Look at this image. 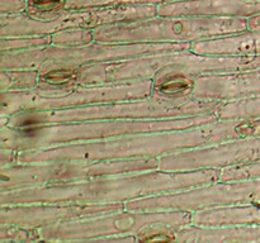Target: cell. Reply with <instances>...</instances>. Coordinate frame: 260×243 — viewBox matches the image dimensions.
I'll return each mask as SVG.
<instances>
[{"label": "cell", "instance_id": "obj_7", "mask_svg": "<svg viewBox=\"0 0 260 243\" xmlns=\"http://www.w3.org/2000/svg\"><path fill=\"white\" fill-rule=\"evenodd\" d=\"M189 48L190 43H103L96 40L76 47L46 45L29 50L0 52V68H32L40 72L70 70L88 63Z\"/></svg>", "mask_w": 260, "mask_h": 243}, {"label": "cell", "instance_id": "obj_16", "mask_svg": "<svg viewBox=\"0 0 260 243\" xmlns=\"http://www.w3.org/2000/svg\"><path fill=\"white\" fill-rule=\"evenodd\" d=\"M260 13V0H179L157 5V15L243 17Z\"/></svg>", "mask_w": 260, "mask_h": 243}, {"label": "cell", "instance_id": "obj_2", "mask_svg": "<svg viewBox=\"0 0 260 243\" xmlns=\"http://www.w3.org/2000/svg\"><path fill=\"white\" fill-rule=\"evenodd\" d=\"M221 169L149 171L106 175L78 181L0 191V207L28 202L112 204L178 191L220 179Z\"/></svg>", "mask_w": 260, "mask_h": 243}, {"label": "cell", "instance_id": "obj_18", "mask_svg": "<svg viewBox=\"0 0 260 243\" xmlns=\"http://www.w3.org/2000/svg\"><path fill=\"white\" fill-rule=\"evenodd\" d=\"M190 51L212 56H260V32L245 30L190 43Z\"/></svg>", "mask_w": 260, "mask_h": 243}, {"label": "cell", "instance_id": "obj_3", "mask_svg": "<svg viewBox=\"0 0 260 243\" xmlns=\"http://www.w3.org/2000/svg\"><path fill=\"white\" fill-rule=\"evenodd\" d=\"M255 67H260V56H212L200 55L190 50H177L88 63L70 70H53L50 73V83L55 86L102 85L154 80L157 76L168 73H179L194 78L208 73L233 72Z\"/></svg>", "mask_w": 260, "mask_h": 243}, {"label": "cell", "instance_id": "obj_12", "mask_svg": "<svg viewBox=\"0 0 260 243\" xmlns=\"http://www.w3.org/2000/svg\"><path fill=\"white\" fill-rule=\"evenodd\" d=\"M260 205V177L217 180L178 191L140 197L124 202L128 210H187L229 204Z\"/></svg>", "mask_w": 260, "mask_h": 243}, {"label": "cell", "instance_id": "obj_17", "mask_svg": "<svg viewBox=\"0 0 260 243\" xmlns=\"http://www.w3.org/2000/svg\"><path fill=\"white\" fill-rule=\"evenodd\" d=\"M221 243V242H260V223L222 227H198L187 224L170 232L169 242Z\"/></svg>", "mask_w": 260, "mask_h": 243}, {"label": "cell", "instance_id": "obj_10", "mask_svg": "<svg viewBox=\"0 0 260 243\" xmlns=\"http://www.w3.org/2000/svg\"><path fill=\"white\" fill-rule=\"evenodd\" d=\"M187 210H128L104 213L38 228L41 240L47 242H94L113 234H137L147 227L180 228L190 224Z\"/></svg>", "mask_w": 260, "mask_h": 243}, {"label": "cell", "instance_id": "obj_1", "mask_svg": "<svg viewBox=\"0 0 260 243\" xmlns=\"http://www.w3.org/2000/svg\"><path fill=\"white\" fill-rule=\"evenodd\" d=\"M243 137H260V118L216 119L182 129L140 132L98 141L24 149L17 151V164L62 159L101 161L139 157L159 158L180 149L207 146Z\"/></svg>", "mask_w": 260, "mask_h": 243}, {"label": "cell", "instance_id": "obj_6", "mask_svg": "<svg viewBox=\"0 0 260 243\" xmlns=\"http://www.w3.org/2000/svg\"><path fill=\"white\" fill-rule=\"evenodd\" d=\"M103 43H192L246 30V18L211 15H155L94 28Z\"/></svg>", "mask_w": 260, "mask_h": 243}, {"label": "cell", "instance_id": "obj_14", "mask_svg": "<svg viewBox=\"0 0 260 243\" xmlns=\"http://www.w3.org/2000/svg\"><path fill=\"white\" fill-rule=\"evenodd\" d=\"M126 209L124 202L75 204V202H28L0 207V224L41 228L79 218Z\"/></svg>", "mask_w": 260, "mask_h": 243}, {"label": "cell", "instance_id": "obj_25", "mask_svg": "<svg viewBox=\"0 0 260 243\" xmlns=\"http://www.w3.org/2000/svg\"><path fill=\"white\" fill-rule=\"evenodd\" d=\"M41 240L38 228L19 227L13 224H0V243L36 242Z\"/></svg>", "mask_w": 260, "mask_h": 243}, {"label": "cell", "instance_id": "obj_20", "mask_svg": "<svg viewBox=\"0 0 260 243\" xmlns=\"http://www.w3.org/2000/svg\"><path fill=\"white\" fill-rule=\"evenodd\" d=\"M40 86V71L32 68H7L0 71V90L25 91Z\"/></svg>", "mask_w": 260, "mask_h": 243}, {"label": "cell", "instance_id": "obj_9", "mask_svg": "<svg viewBox=\"0 0 260 243\" xmlns=\"http://www.w3.org/2000/svg\"><path fill=\"white\" fill-rule=\"evenodd\" d=\"M157 169H159L157 157L101 159V161L62 159V161L17 164L0 167V191Z\"/></svg>", "mask_w": 260, "mask_h": 243}, {"label": "cell", "instance_id": "obj_29", "mask_svg": "<svg viewBox=\"0 0 260 243\" xmlns=\"http://www.w3.org/2000/svg\"><path fill=\"white\" fill-rule=\"evenodd\" d=\"M17 164V149L2 148L0 149V167L12 166Z\"/></svg>", "mask_w": 260, "mask_h": 243}, {"label": "cell", "instance_id": "obj_22", "mask_svg": "<svg viewBox=\"0 0 260 243\" xmlns=\"http://www.w3.org/2000/svg\"><path fill=\"white\" fill-rule=\"evenodd\" d=\"M94 28L75 27L68 29L58 30L51 34V45L61 46V47H76L93 43L94 40Z\"/></svg>", "mask_w": 260, "mask_h": 243}, {"label": "cell", "instance_id": "obj_8", "mask_svg": "<svg viewBox=\"0 0 260 243\" xmlns=\"http://www.w3.org/2000/svg\"><path fill=\"white\" fill-rule=\"evenodd\" d=\"M154 80H134L102 85L38 86L25 91H3L0 115L27 110L74 108L107 101L141 99L152 94Z\"/></svg>", "mask_w": 260, "mask_h": 243}, {"label": "cell", "instance_id": "obj_26", "mask_svg": "<svg viewBox=\"0 0 260 243\" xmlns=\"http://www.w3.org/2000/svg\"><path fill=\"white\" fill-rule=\"evenodd\" d=\"M179 2V0H66V9H81V8L103 7L113 4H152Z\"/></svg>", "mask_w": 260, "mask_h": 243}, {"label": "cell", "instance_id": "obj_15", "mask_svg": "<svg viewBox=\"0 0 260 243\" xmlns=\"http://www.w3.org/2000/svg\"><path fill=\"white\" fill-rule=\"evenodd\" d=\"M190 96L218 101L260 96V67L197 76Z\"/></svg>", "mask_w": 260, "mask_h": 243}, {"label": "cell", "instance_id": "obj_11", "mask_svg": "<svg viewBox=\"0 0 260 243\" xmlns=\"http://www.w3.org/2000/svg\"><path fill=\"white\" fill-rule=\"evenodd\" d=\"M155 15H157V5L152 4H113L65 9L57 17L46 19L33 18L25 13L0 15V37L50 35L68 28H96L99 25L145 19Z\"/></svg>", "mask_w": 260, "mask_h": 243}, {"label": "cell", "instance_id": "obj_23", "mask_svg": "<svg viewBox=\"0 0 260 243\" xmlns=\"http://www.w3.org/2000/svg\"><path fill=\"white\" fill-rule=\"evenodd\" d=\"M51 45L50 35H18V37H0V52L5 51H23L29 48Z\"/></svg>", "mask_w": 260, "mask_h": 243}, {"label": "cell", "instance_id": "obj_21", "mask_svg": "<svg viewBox=\"0 0 260 243\" xmlns=\"http://www.w3.org/2000/svg\"><path fill=\"white\" fill-rule=\"evenodd\" d=\"M216 114L218 119L260 118V96L222 101Z\"/></svg>", "mask_w": 260, "mask_h": 243}, {"label": "cell", "instance_id": "obj_30", "mask_svg": "<svg viewBox=\"0 0 260 243\" xmlns=\"http://www.w3.org/2000/svg\"><path fill=\"white\" fill-rule=\"evenodd\" d=\"M246 30L260 32V13L246 17Z\"/></svg>", "mask_w": 260, "mask_h": 243}, {"label": "cell", "instance_id": "obj_4", "mask_svg": "<svg viewBox=\"0 0 260 243\" xmlns=\"http://www.w3.org/2000/svg\"><path fill=\"white\" fill-rule=\"evenodd\" d=\"M216 119H218L216 113H206L183 116V118L95 119V120L75 122V123L42 124V126L20 127V128L4 126L0 128V148H12L17 151L48 148V147L98 141V139L140 133V132L188 128Z\"/></svg>", "mask_w": 260, "mask_h": 243}, {"label": "cell", "instance_id": "obj_13", "mask_svg": "<svg viewBox=\"0 0 260 243\" xmlns=\"http://www.w3.org/2000/svg\"><path fill=\"white\" fill-rule=\"evenodd\" d=\"M260 161V137H243L207 146L180 149L159 157V170L196 171Z\"/></svg>", "mask_w": 260, "mask_h": 243}, {"label": "cell", "instance_id": "obj_24", "mask_svg": "<svg viewBox=\"0 0 260 243\" xmlns=\"http://www.w3.org/2000/svg\"><path fill=\"white\" fill-rule=\"evenodd\" d=\"M25 14L38 19L55 18L66 9V0H27Z\"/></svg>", "mask_w": 260, "mask_h": 243}, {"label": "cell", "instance_id": "obj_19", "mask_svg": "<svg viewBox=\"0 0 260 243\" xmlns=\"http://www.w3.org/2000/svg\"><path fill=\"white\" fill-rule=\"evenodd\" d=\"M260 223V205L229 204L192 212L190 224L198 227H222Z\"/></svg>", "mask_w": 260, "mask_h": 243}, {"label": "cell", "instance_id": "obj_5", "mask_svg": "<svg viewBox=\"0 0 260 243\" xmlns=\"http://www.w3.org/2000/svg\"><path fill=\"white\" fill-rule=\"evenodd\" d=\"M221 103L222 101L207 100L193 96L168 98L151 94L146 98L132 100L107 101L51 110L17 111L8 115H2L0 126L20 128L42 124L75 123L95 119L183 118L198 114L216 113V109Z\"/></svg>", "mask_w": 260, "mask_h": 243}, {"label": "cell", "instance_id": "obj_28", "mask_svg": "<svg viewBox=\"0 0 260 243\" xmlns=\"http://www.w3.org/2000/svg\"><path fill=\"white\" fill-rule=\"evenodd\" d=\"M27 8V0H0V15L22 14Z\"/></svg>", "mask_w": 260, "mask_h": 243}, {"label": "cell", "instance_id": "obj_31", "mask_svg": "<svg viewBox=\"0 0 260 243\" xmlns=\"http://www.w3.org/2000/svg\"><path fill=\"white\" fill-rule=\"evenodd\" d=\"M253 2H259V0H253Z\"/></svg>", "mask_w": 260, "mask_h": 243}, {"label": "cell", "instance_id": "obj_27", "mask_svg": "<svg viewBox=\"0 0 260 243\" xmlns=\"http://www.w3.org/2000/svg\"><path fill=\"white\" fill-rule=\"evenodd\" d=\"M254 177H260V161L221 169L220 179L218 180L254 179Z\"/></svg>", "mask_w": 260, "mask_h": 243}]
</instances>
